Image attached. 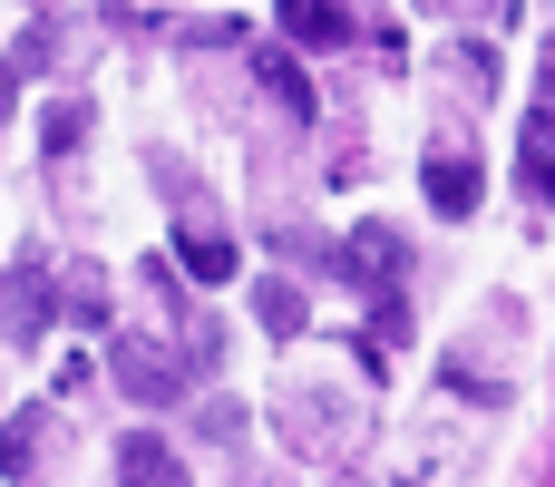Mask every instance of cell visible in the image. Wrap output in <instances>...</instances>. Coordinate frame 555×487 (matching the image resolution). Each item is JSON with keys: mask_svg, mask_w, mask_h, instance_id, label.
Returning <instances> with one entry per match:
<instances>
[{"mask_svg": "<svg viewBox=\"0 0 555 487\" xmlns=\"http://www.w3.org/2000/svg\"><path fill=\"white\" fill-rule=\"evenodd\" d=\"M283 20H293L302 39H341V10H332V0H283Z\"/></svg>", "mask_w": 555, "mask_h": 487, "instance_id": "2", "label": "cell"}, {"mask_svg": "<svg viewBox=\"0 0 555 487\" xmlns=\"http://www.w3.org/2000/svg\"><path fill=\"white\" fill-rule=\"evenodd\" d=\"M429 205H439V215H468V205H478V166H468V156H429Z\"/></svg>", "mask_w": 555, "mask_h": 487, "instance_id": "1", "label": "cell"}]
</instances>
